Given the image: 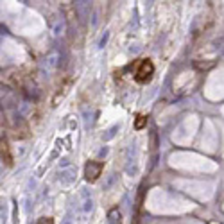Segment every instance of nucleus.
Returning a JSON list of instances; mask_svg holds the SVG:
<instances>
[{
  "label": "nucleus",
  "mask_w": 224,
  "mask_h": 224,
  "mask_svg": "<svg viewBox=\"0 0 224 224\" xmlns=\"http://www.w3.org/2000/svg\"><path fill=\"white\" fill-rule=\"evenodd\" d=\"M154 75V63L151 59H138L134 63V70H133V79L140 83V84H145L152 79Z\"/></svg>",
  "instance_id": "obj_1"
},
{
  "label": "nucleus",
  "mask_w": 224,
  "mask_h": 224,
  "mask_svg": "<svg viewBox=\"0 0 224 224\" xmlns=\"http://www.w3.org/2000/svg\"><path fill=\"white\" fill-rule=\"evenodd\" d=\"M102 170H104V163L102 162H88L86 167H84V177H86V181L95 183L97 179L101 177Z\"/></svg>",
  "instance_id": "obj_2"
},
{
  "label": "nucleus",
  "mask_w": 224,
  "mask_h": 224,
  "mask_svg": "<svg viewBox=\"0 0 224 224\" xmlns=\"http://www.w3.org/2000/svg\"><path fill=\"white\" fill-rule=\"evenodd\" d=\"M2 162H6V165H13V156H11V151H9V144L7 140L2 138Z\"/></svg>",
  "instance_id": "obj_3"
},
{
  "label": "nucleus",
  "mask_w": 224,
  "mask_h": 224,
  "mask_svg": "<svg viewBox=\"0 0 224 224\" xmlns=\"http://www.w3.org/2000/svg\"><path fill=\"white\" fill-rule=\"evenodd\" d=\"M109 222H111V224H120V222H122V215H120V212H118L117 208L109 212Z\"/></svg>",
  "instance_id": "obj_4"
},
{
  "label": "nucleus",
  "mask_w": 224,
  "mask_h": 224,
  "mask_svg": "<svg viewBox=\"0 0 224 224\" xmlns=\"http://www.w3.org/2000/svg\"><path fill=\"white\" fill-rule=\"evenodd\" d=\"M145 124H147V117L145 115H138L136 120H134V129H142Z\"/></svg>",
  "instance_id": "obj_5"
},
{
  "label": "nucleus",
  "mask_w": 224,
  "mask_h": 224,
  "mask_svg": "<svg viewBox=\"0 0 224 224\" xmlns=\"http://www.w3.org/2000/svg\"><path fill=\"white\" fill-rule=\"evenodd\" d=\"M36 224H54V219L52 217H41V219H38Z\"/></svg>",
  "instance_id": "obj_6"
}]
</instances>
